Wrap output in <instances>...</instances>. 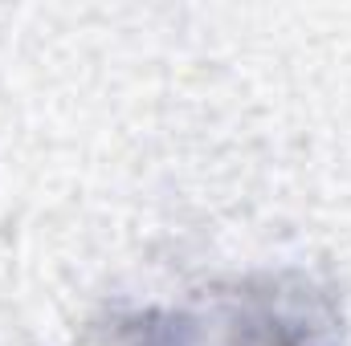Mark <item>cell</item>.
<instances>
[{
  "instance_id": "1",
  "label": "cell",
  "mask_w": 351,
  "mask_h": 346,
  "mask_svg": "<svg viewBox=\"0 0 351 346\" xmlns=\"http://www.w3.org/2000/svg\"><path fill=\"white\" fill-rule=\"evenodd\" d=\"M102 346H351V326L306 273L262 269L127 306L102 326Z\"/></svg>"
}]
</instances>
